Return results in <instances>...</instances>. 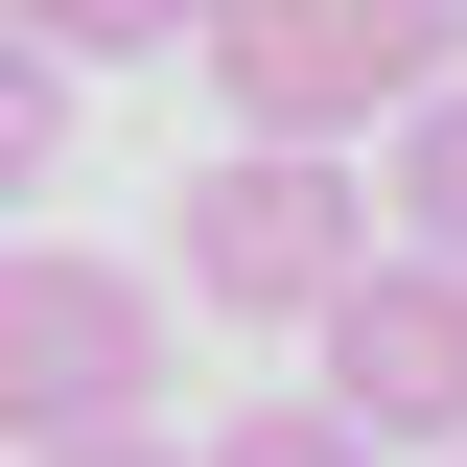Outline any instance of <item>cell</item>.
Returning a JSON list of instances; mask_svg holds the SVG:
<instances>
[{
	"label": "cell",
	"instance_id": "cell-8",
	"mask_svg": "<svg viewBox=\"0 0 467 467\" xmlns=\"http://www.w3.org/2000/svg\"><path fill=\"white\" fill-rule=\"evenodd\" d=\"M47 140H70V47L0 24V187H47Z\"/></svg>",
	"mask_w": 467,
	"mask_h": 467
},
{
	"label": "cell",
	"instance_id": "cell-10",
	"mask_svg": "<svg viewBox=\"0 0 467 467\" xmlns=\"http://www.w3.org/2000/svg\"><path fill=\"white\" fill-rule=\"evenodd\" d=\"M444 467H467V444H444Z\"/></svg>",
	"mask_w": 467,
	"mask_h": 467
},
{
	"label": "cell",
	"instance_id": "cell-9",
	"mask_svg": "<svg viewBox=\"0 0 467 467\" xmlns=\"http://www.w3.org/2000/svg\"><path fill=\"white\" fill-rule=\"evenodd\" d=\"M24 467H187L164 420H70V444H24Z\"/></svg>",
	"mask_w": 467,
	"mask_h": 467
},
{
	"label": "cell",
	"instance_id": "cell-1",
	"mask_svg": "<svg viewBox=\"0 0 467 467\" xmlns=\"http://www.w3.org/2000/svg\"><path fill=\"white\" fill-rule=\"evenodd\" d=\"M187 47H211L234 140H374L398 94L467 70V0H211Z\"/></svg>",
	"mask_w": 467,
	"mask_h": 467
},
{
	"label": "cell",
	"instance_id": "cell-5",
	"mask_svg": "<svg viewBox=\"0 0 467 467\" xmlns=\"http://www.w3.org/2000/svg\"><path fill=\"white\" fill-rule=\"evenodd\" d=\"M374 234H420V257H467V70L374 117Z\"/></svg>",
	"mask_w": 467,
	"mask_h": 467
},
{
	"label": "cell",
	"instance_id": "cell-2",
	"mask_svg": "<svg viewBox=\"0 0 467 467\" xmlns=\"http://www.w3.org/2000/svg\"><path fill=\"white\" fill-rule=\"evenodd\" d=\"M164 257H187V304H234V327H304V304L374 257V187H350V140H234V164H187Z\"/></svg>",
	"mask_w": 467,
	"mask_h": 467
},
{
	"label": "cell",
	"instance_id": "cell-4",
	"mask_svg": "<svg viewBox=\"0 0 467 467\" xmlns=\"http://www.w3.org/2000/svg\"><path fill=\"white\" fill-rule=\"evenodd\" d=\"M304 398H350L374 444H467V257H420V234H374L327 304H304Z\"/></svg>",
	"mask_w": 467,
	"mask_h": 467
},
{
	"label": "cell",
	"instance_id": "cell-3",
	"mask_svg": "<svg viewBox=\"0 0 467 467\" xmlns=\"http://www.w3.org/2000/svg\"><path fill=\"white\" fill-rule=\"evenodd\" d=\"M164 398V304L140 257H70V234H0V444H70V420Z\"/></svg>",
	"mask_w": 467,
	"mask_h": 467
},
{
	"label": "cell",
	"instance_id": "cell-7",
	"mask_svg": "<svg viewBox=\"0 0 467 467\" xmlns=\"http://www.w3.org/2000/svg\"><path fill=\"white\" fill-rule=\"evenodd\" d=\"M187 467H374V420H350V398H257V420H211Z\"/></svg>",
	"mask_w": 467,
	"mask_h": 467
},
{
	"label": "cell",
	"instance_id": "cell-6",
	"mask_svg": "<svg viewBox=\"0 0 467 467\" xmlns=\"http://www.w3.org/2000/svg\"><path fill=\"white\" fill-rule=\"evenodd\" d=\"M0 24H24V47H70V70H140V47H187L211 0H0Z\"/></svg>",
	"mask_w": 467,
	"mask_h": 467
}]
</instances>
